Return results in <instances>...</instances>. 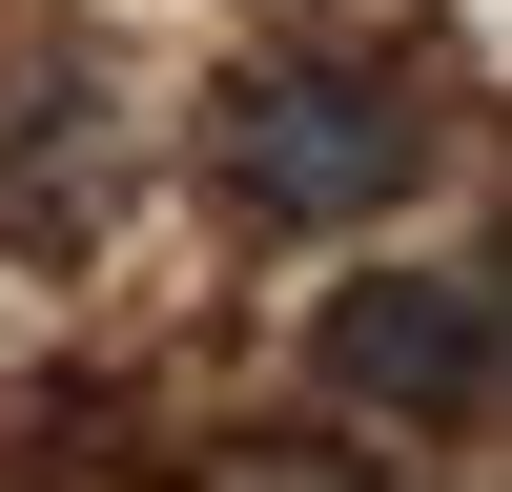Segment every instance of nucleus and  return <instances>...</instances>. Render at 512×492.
Segmentation results:
<instances>
[{
  "label": "nucleus",
  "mask_w": 512,
  "mask_h": 492,
  "mask_svg": "<svg viewBox=\"0 0 512 492\" xmlns=\"http://www.w3.org/2000/svg\"><path fill=\"white\" fill-rule=\"evenodd\" d=\"M328 390H349V410H410V431H472V410H492V287L472 267L328 287Z\"/></svg>",
  "instance_id": "nucleus-2"
},
{
  "label": "nucleus",
  "mask_w": 512,
  "mask_h": 492,
  "mask_svg": "<svg viewBox=\"0 0 512 492\" xmlns=\"http://www.w3.org/2000/svg\"><path fill=\"white\" fill-rule=\"evenodd\" d=\"M431 82L410 62H267V82H226V205L246 226H369V205H410L431 185Z\"/></svg>",
  "instance_id": "nucleus-1"
}]
</instances>
